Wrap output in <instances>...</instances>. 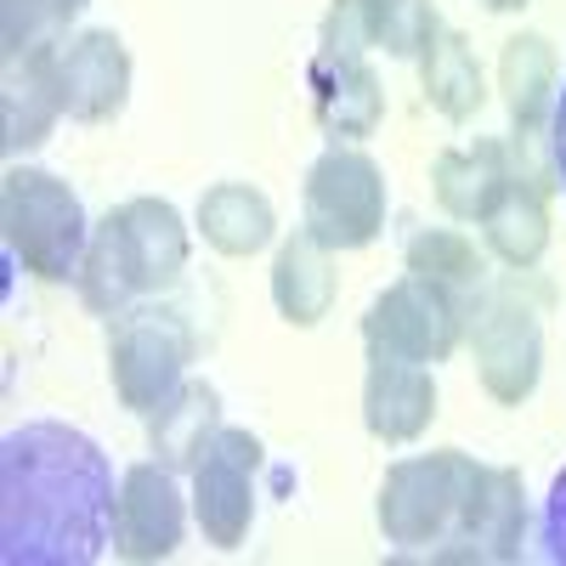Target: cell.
<instances>
[{
    "instance_id": "obj_1",
    "label": "cell",
    "mask_w": 566,
    "mask_h": 566,
    "mask_svg": "<svg viewBox=\"0 0 566 566\" xmlns=\"http://www.w3.org/2000/svg\"><path fill=\"white\" fill-rule=\"evenodd\" d=\"M108 453L63 419H34L0 442V560L91 566L114 544Z\"/></svg>"
},
{
    "instance_id": "obj_2",
    "label": "cell",
    "mask_w": 566,
    "mask_h": 566,
    "mask_svg": "<svg viewBox=\"0 0 566 566\" xmlns=\"http://www.w3.org/2000/svg\"><path fill=\"white\" fill-rule=\"evenodd\" d=\"M187 272V227L170 199H125L91 227V250L80 261V301L91 317H119L142 295H159Z\"/></svg>"
},
{
    "instance_id": "obj_3",
    "label": "cell",
    "mask_w": 566,
    "mask_h": 566,
    "mask_svg": "<svg viewBox=\"0 0 566 566\" xmlns=\"http://www.w3.org/2000/svg\"><path fill=\"white\" fill-rule=\"evenodd\" d=\"M544 306L549 290L527 272L504 266L499 277L482 283V295L470 301L464 340L476 352V380L499 408H522L538 391L544 374Z\"/></svg>"
},
{
    "instance_id": "obj_4",
    "label": "cell",
    "mask_w": 566,
    "mask_h": 566,
    "mask_svg": "<svg viewBox=\"0 0 566 566\" xmlns=\"http://www.w3.org/2000/svg\"><path fill=\"white\" fill-rule=\"evenodd\" d=\"M0 232H7V250L29 277L80 283V261L91 250V221L63 176L40 170V165H12L0 176Z\"/></svg>"
},
{
    "instance_id": "obj_5",
    "label": "cell",
    "mask_w": 566,
    "mask_h": 566,
    "mask_svg": "<svg viewBox=\"0 0 566 566\" xmlns=\"http://www.w3.org/2000/svg\"><path fill=\"white\" fill-rule=\"evenodd\" d=\"M199 352V335L176 306H130L108 323V380L119 408L154 413L181 380Z\"/></svg>"
},
{
    "instance_id": "obj_6",
    "label": "cell",
    "mask_w": 566,
    "mask_h": 566,
    "mask_svg": "<svg viewBox=\"0 0 566 566\" xmlns=\"http://www.w3.org/2000/svg\"><path fill=\"white\" fill-rule=\"evenodd\" d=\"M386 170L374 165L352 142H335L328 154H317V165L306 170L301 187V227L312 239H323L328 250H368L386 232Z\"/></svg>"
},
{
    "instance_id": "obj_7",
    "label": "cell",
    "mask_w": 566,
    "mask_h": 566,
    "mask_svg": "<svg viewBox=\"0 0 566 566\" xmlns=\"http://www.w3.org/2000/svg\"><path fill=\"white\" fill-rule=\"evenodd\" d=\"M470 470H476V459L459 453V448L397 459L380 482V499H374L386 544H397L402 555H431L453 527L459 499L470 488Z\"/></svg>"
},
{
    "instance_id": "obj_8",
    "label": "cell",
    "mask_w": 566,
    "mask_h": 566,
    "mask_svg": "<svg viewBox=\"0 0 566 566\" xmlns=\"http://www.w3.org/2000/svg\"><path fill=\"white\" fill-rule=\"evenodd\" d=\"M464 323H470V301L448 295L442 283L419 277V272H402L368 301L363 340L368 352H391V357L437 368L464 346Z\"/></svg>"
},
{
    "instance_id": "obj_9",
    "label": "cell",
    "mask_w": 566,
    "mask_h": 566,
    "mask_svg": "<svg viewBox=\"0 0 566 566\" xmlns=\"http://www.w3.org/2000/svg\"><path fill=\"white\" fill-rule=\"evenodd\" d=\"M522 544H527L522 476L504 470V464H476L448 538L424 560H442V566H510V560H522Z\"/></svg>"
},
{
    "instance_id": "obj_10",
    "label": "cell",
    "mask_w": 566,
    "mask_h": 566,
    "mask_svg": "<svg viewBox=\"0 0 566 566\" xmlns=\"http://www.w3.org/2000/svg\"><path fill=\"white\" fill-rule=\"evenodd\" d=\"M261 442L239 424H221L205 442V459L193 464V522L205 533V544H216L221 555L244 549L250 527H255V476H261Z\"/></svg>"
},
{
    "instance_id": "obj_11",
    "label": "cell",
    "mask_w": 566,
    "mask_h": 566,
    "mask_svg": "<svg viewBox=\"0 0 566 566\" xmlns=\"http://www.w3.org/2000/svg\"><path fill=\"white\" fill-rule=\"evenodd\" d=\"M187 538V499L176 470L159 459H142L125 470L119 504H114V555L130 566L170 560Z\"/></svg>"
},
{
    "instance_id": "obj_12",
    "label": "cell",
    "mask_w": 566,
    "mask_h": 566,
    "mask_svg": "<svg viewBox=\"0 0 566 566\" xmlns=\"http://www.w3.org/2000/svg\"><path fill=\"white\" fill-rule=\"evenodd\" d=\"M515 170H549V142L544 136H482L476 148H448L431 165L437 205L453 221H482L493 193Z\"/></svg>"
},
{
    "instance_id": "obj_13",
    "label": "cell",
    "mask_w": 566,
    "mask_h": 566,
    "mask_svg": "<svg viewBox=\"0 0 566 566\" xmlns=\"http://www.w3.org/2000/svg\"><path fill=\"white\" fill-rule=\"evenodd\" d=\"M63 114L80 125H108L130 103V52L114 29H80L57 45Z\"/></svg>"
},
{
    "instance_id": "obj_14",
    "label": "cell",
    "mask_w": 566,
    "mask_h": 566,
    "mask_svg": "<svg viewBox=\"0 0 566 566\" xmlns=\"http://www.w3.org/2000/svg\"><path fill=\"white\" fill-rule=\"evenodd\" d=\"M306 91H312V119L335 142H363L386 119V85L374 74L368 52H312L306 63Z\"/></svg>"
},
{
    "instance_id": "obj_15",
    "label": "cell",
    "mask_w": 566,
    "mask_h": 566,
    "mask_svg": "<svg viewBox=\"0 0 566 566\" xmlns=\"http://www.w3.org/2000/svg\"><path fill=\"white\" fill-rule=\"evenodd\" d=\"M431 419H437V374L391 352H368V374H363L368 437L386 448H408L431 431Z\"/></svg>"
},
{
    "instance_id": "obj_16",
    "label": "cell",
    "mask_w": 566,
    "mask_h": 566,
    "mask_svg": "<svg viewBox=\"0 0 566 566\" xmlns=\"http://www.w3.org/2000/svg\"><path fill=\"white\" fill-rule=\"evenodd\" d=\"M549 193H555V170H515L493 205L482 210V244L499 266L527 272L549 250Z\"/></svg>"
},
{
    "instance_id": "obj_17",
    "label": "cell",
    "mask_w": 566,
    "mask_h": 566,
    "mask_svg": "<svg viewBox=\"0 0 566 566\" xmlns=\"http://www.w3.org/2000/svg\"><path fill=\"white\" fill-rule=\"evenodd\" d=\"M57 119H63L57 45L0 63V148L12 159H23V154L45 148V136H52Z\"/></svg>"
},
{
    "instance_id": "obj_18",
    "label": "cell",
    "mask_w": 566,
    "mask_h": 566,
    "mask_svg": "<svg viewBox=\"0 0 566 566\" xmlns=\"http://www.w3.org/2000/svg\"><path fill=\"white\" fill-rule=\"evenodd\" d=\"M555 91H560L555 45L544 34H510L499 52V97L510 108L515 136H549Z\"/></svg>"
},
{
    "instance_id": "obj_19",
    "label": "cell",
    "mask_w": 566,
    "mask_h": 566,
    "mask_svg": "<svg viewBox=\"0 0 566 566\" xmlns=\"http://www.w3.org/2000/svg\"><path fill=\"white\" fill-rule=\"evenodd\" d=\"M272 306L283 323L295 328H317L335 306V250L323 239H312L306 227H295L290 239L277 244L272 261Z\"/></svg>"
},
{
    "instance_id": "obj_20",
    "label": "cell",
    "mask_w": 566,
    "mask_h": 566,
    "mask_svg": "<svg viewBox=\"0 0 566 566\" xmlns=\"http://www.w3.org/2000/svg\"><path fill=\"white\" fill-rule=\"evenodd\" d=\"M148 419V448L159 464H170L176 476H193V464L205 459V442L221 431V391L210 380H181Z\"/></svg>"
},
{
    "instance_id": "obj_21",
    "label": "cell",
    "mask_w": 566,
    "mask_h": 566,
    "mask_svg": "<svg viewBox=\"0 0 566 566\" xmlns=\"http://www.w3.org/2000/svg\"><path fill=\"white\" fill-rule=\"evenodd\" d=\"M419 91H424V103H431L448 125H470L482 114L488 80H482V63H476V52H470V40L459 29L442 23L431 40H424V52H419Z\"/></svg>"
},
{
    "instance_id": "obj_22",
    "label": "cell",
    "mask_w": 566,
    "mask_h": 566,
    "mask_svg": "<svg viewBox=\"0 0 566 566\" xmlns=\"http://www.w3.org/2000/svg\"><path fill=\"white\" fill-rule=\"evenodd\" d=\"M199 232L216 255L244 261V255H261L277 239V210L250 181H216L199 199Z\"/></svg>"
},
{
    "instance_id": "obj_23",
    "label": "cell",
    "mask_w": 566,
    "mask_h": 566,
    "mask_svg": "<svg viewBox=\"0 0 566 566\" xmlns=\"http://www.w3.org/2000/svg\"><path fill=\"white\" fill-rule=\"evenodd\" d=\"M402 261H408V272L442 283V290L459 295V301H476L482 283L493 277L488 250H476V239H470V232H459V227H424V232H413Z\"/></svg>"
},
{
    "instance_id": "obj_24",
    "label": "cell",
    "mask_w": 566,
    "mask_h": 566,
    "mask_svg": "<svg viewBox=\"0 0 566 566\" xmlns=\"http://www.w3.org/2000/svg\"><path fill=\"white\" fill-rule=\"evenodd\" d=\"M357 12H363V29H368L374 52L402 57V63H408V57L419 63L424 40L442 29L437 0H357Z\"/></svg>"
},
{
    "instance_id": "obj_25",
    "label": "cell",
    "mask_w": 566,
    "mask_h": 566,
    "mask_svg": "<svg viewBox=\"0 0 566 566\" xmlns=\"http://www.w3.org/2000/svg\"><path fill=\"white\" fill-rule=\"evenodd\" d=\"M80 12V0H0V63L63 45Z\"/></svg>"
},
{
    "instance_id": "obj_26",
    "label": "cell",
    "mask_w": 566,
    "mask_h": 566,
    "mask_svg": "<svg viewBox=\"0 0 566 566\" xmlns=\"http://www.w3.org/2000/svg\"><path fill=\"white\" fill-rule=\"evenodd\" d=\"M538 544H544V560L566 566V464H560V476L549 482V499H544V527H538Z\"/></svg>"
},
{
    "instance_id": "obj_27",
    "label": "cell",
    "mask_w": 566,
    "mask_h": 566,
    "mask_svg": "<svg viewBox=\"0 0 566 566\" xmlns=\"http://www.w3.org/2000/svg\"><path fill=\"white\" fill-rule=\"evenodd\" d=\"M549 170H555V193L566 199V80L555 91V114H549Z\"/></svg>"
},
{
    "instance_id": "obj_28",
    "label": "cell",
    "mask_w": 566,
    "mask_h": 566,
    "mask_svg": "<svg viewBox=\"0 0 566 566\" xmlns=\"http://www.w3.org/2000/svg\"><path fill=\"white\" fill-rule=\"evenodd\" d=\"M482 7H488V12H522L527 0H482Z\"/></svg>"
},
{
    "instance_id": "obj_29",
    "label": "cell",
    "mask_w": 566,
    "mask_h": 566,
    "mask_svg": "<svg viewBox=\"0 0 566 566\" xmlns=\"http://www.w3.org/2000/svg\"><path fill=\"white\" fill-rule=\"evenodd\" d=\"M80 7H91V0H80Z\"/></svg>"
}]
</instances>
